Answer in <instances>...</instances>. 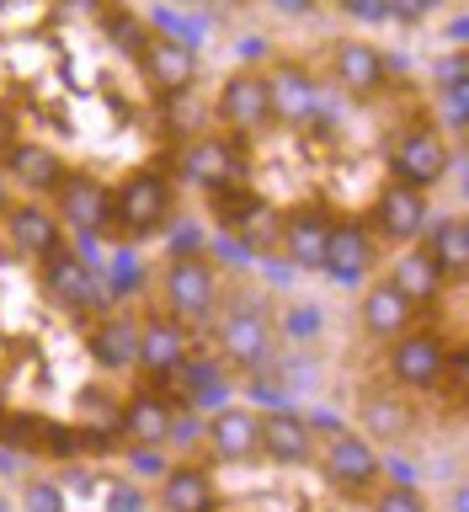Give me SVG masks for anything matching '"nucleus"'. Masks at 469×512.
Returning <instances> with one entry per match:
<instances>
[{"label":"nucleus","mask_w":469,"mask_h":512,"mask_svg":"<svg viewBox=\"0 0 469 512\" xmlns=\"http://www.w3.org/2000/svg\"><path fill=\"white\" fill-rule=\"evenodd\" d=\"M107 214L118 219L128 235H150V230H160V224H166V214H171V187H166V176L134 171L118 192H112Z\"/></svg>","instance_id":"nucleus-1"},{"label":"nucleus","mask_w":469,"mask_h":512,"mask_svg":"<svg viewBox=\"0 0 469 512\" xmlns=\"http://www.w3.org/2000/svg\"><path fill=\"white\" fill-rule=\"evenodd\" d=\"M390 374L400 390H438L448 374V342L438 331H400L390 352Z\"/></svg>","instance_id":"nucleus-2"},{"label":"nucleus","mask_w":469,"mask_h":512,"mask_svg":"<svg viewBox=\"0 0 469 512\" xmlns=\"http://www.w3.org/2000/svg\"><path fill=\"white\" fill-rule=\"evenodd\" d=\"M390 171H395V182H406L416 192L438 187L448 176V144H443V134H438V128H406V134L395 139V150H390Z\"/></svg>","instance_id":"nucleus-3"},{"label":"nucleus","mask_w":469,"mask_h":512,"mask_svg":"<svg viewBox=\"0 0 469 512\" xmlns=\"http://www.w3.org/2000/svg\"><path fill=\"white\" fill-rule=\"evenodd\" d=\"M166 299H171V310L176 320H203L208 310H214V299H219V278H214V267L203 262V256H171V267H166Z\"/></svg>","instance_id":"nucleus-4"},{"label":"nucleus","mask_w":469,"mask_h":512,"mask_svg":"<svg viewBox=\"0 0 469 512\" xmlns=\"http://www.w3.org/2000/svg\"><path fill=\"white\" fill-rule=\"evenodd\" d=\"M219 118L235 134H256L262 123H272V96H267V75L262 70H240L224 80L219 91Z\"/></svg>","instance_id":"nucleus-5"},{"label":"nucleus","mask_w":469,"mask_h":512,"mask_svg":"<svg viewBox=\"0 0 469 512\" xmlns=\"http://www.w3.org/2000/svg\"><path fill=\"white\" fill-rule=\"evenodd\" d=\"M219 352L235 368H262L272 358V326H267V315L251 310V304L230 310V315H224V326H219Z\"/></svg>","instance_id":"nucleus-6"},{"label":"nucleus","mask_w":469,"mask_h":512,"mask_svg":"<svg viewBox=\"0 0 469 512\" xmlns=\"http://www.w3.org/2000/svg\"><path fill=\"white\" fill-rule=\"evenodd\" d=\"M240 150L230 139H219V134H203V139H192L187 150H182V176L187 182H203V187H230L240 182Z\"/></svg>","instance_id":"nucleus-7"},{"label":"nucleus","mask_w":469,"mask_h":512,"mask_svg":"<svg viewBox=\"0 0 469 512\" xmlns=\"http://www.w3.org/2000/svg\"><path fill=\"white\" fill-rule=\"evenodd\" d=\"M54 214L59 224H75V230H96V224L107 219V192L96 176L86 171H70L54 182Z\"/></svg>","instance_id":"nucleus-8"},{"label":"nucleus","mask_w":469,"mask_h":512,"mask_svg":"<svg viewBox=\"0 0 469 512\" xmlns=\"http://www.w3.org/2000/svg\"><path fill=\"white\" fill-rule=\"evenodd\" d=\"M139 59H144V70H150V80H155L160 91H187L192 75H198V54H192V43L166 38V32L144 38Z\"/></svg>","instance_id":"nucleus-9"},{"label":"nucleus","mask_w":469,"mask_h":512,"mask_svg":"<svg viewBox=\"0 0 469 512\" xmlns=\"http://www.w3.org/2000/svg\"><path fill=\"white\" fill-rule=\"evenodd\" d=\"M326 240H331V219L320 208H299L278 224V246L294 267H326Z\"/></svg>","instance_id":"nucleus-10"},{"label":"nucleus","mask_w":469,"mask_h":512,"mask_svg":"<svg viewBox=\"0 0 469 512\" xmlns=\"http://www.w3.org/2000/svg\"><path fill=\"white\" fill-rule=\"evenodd\" d=\"M267 96H272V118L299 123V128L315 123V112H320V91L299 64H278V70L267 75Z\"/></svg>","instance_id":"nucleus-11"},{"label":"nucleus","mask_w":469,"mask_h":512,"mask_svg":"<svg viewBox=\"0 0 469 512\" xmlns=\"http://www.w3.org/2000/svg\"><path fill=\"white\" fill-rule=\"evenodd\" d=\"M336 80H342V91L352 96H374L384 80H390V64H384V54L374 43H358V38H347V43H336Z\"/></svg>","instance_id":"nucleus-12"},{"label":"nucleus","mask_w":469,"mask_h":512,"mask_svg":"<svg viewBox=\"0 0 469 512\" xmlns=\"http://www.w3.org/2000/svg\"><path fill=\"white\" fill-rule=\"evenodd\" d=\"M326 475L336 480V486L358 491V486H368V480L379 475V454L358 438V432H342V427H336L331 443H326Z\"/></svg>","instance_id":"nucleus-13"},{"label":"nucleus","mask_w":469,"mask_h":512,"mask_svg":"<svg viewBox=\"0 0 469 512\" xmlns=\"http://www.w3.org/2000/svg\"><path fill=\"white\" fill-rule=\"evenodd\" d=\"M379 230L390 235V240H416L427 230V198L416 187H406V182H390L379 192Z\"/></svg>","instance_id":"nucleus-14"},{"label":"nucleus","mask_w":469,"mask_h":512,"mask_svg":"<svg viewBox=\"0 0 469 512\" xmlns=\"http://www.w3.org/2000/svg\"><path fill=\"white\" fill-rule=\"evenodd\" d=\"M43 283H48V294H54L59 304H70V310H80V304L96 299L91 262H86V256H75V251H64V246L43 256Z\"/></svg>","instance_id":"nucleus-15"},{"label":"nucleus","mask_w":469,"mask_h":512,"mask_svg":"<svg viewBox=\"0 0 469 512\" xmlns=\"http://www.w3.org/2000/svg\"><path fill=\"white\" fill-rule=\"evenodd\" d=\"M256 448H267L278 464H299L315 454V432L288 411H272V416H256Z\"/></svg>","instance_id":"nucleus-16"},{"label":"nucleus","mask_w":469,"mask_h":512,"mask_svg":"<svg viewBox=\"0 0 469 512\" xmlns=\"http://www.w3.org/2000/svg\"><path fill=\"white\" fill-rule=\"evenodd\" d=\"M187 358V331L171 315H150L139 326V363L150 374H176V363Z\"/></svg>","instance_id":"nucleus-17"},{"label":"nucleus","mask_w":469,"mask_h":512,"mask_svg":"<svg viewBox=\"0 0 469 512\" xmlns=\"http://www.w3.org/2000/svg\"><path fill=\"white\" fill-rule=\"evenodd\" d=\"M390 283L406 294L416 310L422 304H438V294H443V267L432 262V251L422 246V251H406V256H395V267H390Z\"/></svg>","instance_id":"nucleus-18"},{"label":"nucleus","mask_w":469,"mask_h":512,"mask_svg":"<svg viewBox=\"0 0 469 512\" xmlns=\"http://www.w3.org/2000/svg\"><path fill=\"white\" fill-rule=\"evenodd\" d=\"M411 315H416V304L400 294L390 278L374 283L363 294V326H368V336H400V331L411 326Z\"/></svg>","instance_id":"nucleus-19"},{"label":"nucleus","mask_w":469,"mask_h":512,"mask_svg":"<svg viewBox=\"0 0 469 512\" xmlns=\"http://www.w3.org/2000/svg\"><path fill=\"white\" fill-rule=\"evenodd\" d=\"M11 240L27 256H48V251L64 246V224H59V214H48L43 203H22V208H11Z\"/></svg>","instance_id":"nucleus-20"},{"label":"nucleus","mask_w":469,"mask_h":512,"mask_svg":"<svg viewBox=\"0 0 469 512\" xmlns=\"http://www.w3.org/2000/svg\"><path fill=\"white\" fill-rule=\"evenodd\" d=\"M160 502H166V512H214V480L192 464H176L160 475Z\"/></svg>","instance_id":"nucleus-21"},{"label":"nucleus","mask_w":469,"mask_h":512,"mask_svg":"<svg viewBox=\"0 0 469 512\" xmlns=\"http://www.w3.org/2000/svg\"><path fill=\"white\" fill-rule=\"evenodd\" d=\"M171 422H176V416H171L166 400H160V395H139V400H128V406H123L118 427L134 438V448H160L171 438Z\"/></svg>","instance_id":"nucleus-22"},{"label":"nucleus","mask_w":469,"mask_h":512,"mask_svg":"<svg viewBox=\"0 0 469 512\" xmlns=\"http://www.w3.org/2000/svg\"><path fill=\"white\" fill-rule=\"evenodd\" d=\"M6 171H11V182H22V187H32V192H43V187H54L59 176H64V166H59V155L48 150V144H11L6 150Z\"/></svg>","instance_id":"nucleus-23"},{"label":"nucleus","mask_w":469,"mask_h":512,"mask_svg":"<svg viewBox=\"0 0 469 512\" xmlns=\"http://www.w3.org/2000/svg\"><path fill=\"white\" fill-rule=\"evenodd\" d=\"M208 443H214L219 459H251L256 454V416L251 411H219L214 422H208Z\"/></svg>","instance_id":"nucleus-24"},{"label":"nucleus","mask_w":469,"mask_h":512,"mask_svg":"<svg viewBox=\"0 0 469 512\" xmlns=\"http://www.w3.org/2000/svg\"><path fill=\"white\" fill-rule=\"evenodd\" d=\"M91 352L102 368H128L139 358V331L128 326V320H102V326L91 331Z\"/></svg>","instance_id":"nucleus-25"},{"label":"nucleus","mask_w":469,"mask_h":512,"mask_svg":"<svg viewBox=\"0 0 469 512\" xmlns=\"http://www.w3.org/2000/svg\"><path fill=\"white\" fill-rule=\"evenodd\" d=\"M374 262V240L358 224H331V240H326V267H347V272H363Z\"/></svg>","instance_id":"nucleus-26"},{"label":"nucleus","mask_w":469,"mask_h":512,"mask_svg":"<svg viewBox=\"0 0 469 512\" xmlns=\"http://www.w3.org/2000/svg\"><path fill=\"white\" fill-rule=\"evenodd\" d=\"M432 262L443 267V278H459V272L469 267V230L464 219H443L438 230H432Z\"/></svg>","instance_id":"nucleus-27"},{"label":"nucleus","mask_w":469,"mask_h":512,"mask_svg":"<svg viewBox=\"0 0 469 512\" xmlns=\"http://www.w3.org/2000/svg\"><path fill=\"white\" fill-rule=\"evenodd\" d=\"M363 427H374V432H406V406H400L395 395H384V390H374L363 400Z\"/></svg>","instance_id":"nucleus-28"},{"label":"nucleus","mask_w":469,"mask_h":512,"mask_svg":"<svg viewBox=\"0 0 469 512\" xmlns=\"http://www.w3.org/2000/svg\"><path fill=\"white\" fill-rule=\"evenodd\" d=\"M208 192H214V214H219V224H230V230H246V219L256 214V208H262V203L251 198V192H240L235 182H230V187H208Z\"/></svg>","instance_id":"nucleus-29"},{"label":"nucleus","mask_w":469,"mask_h":512,"mask_svg":"<svg viewBox=\"0 0 469 512\" xmlns=\"http://www.w3.org/2000/svg\"><path fill=\"white\" fill-rule=\"evenodd\" d=\"M320 326H326V320H320L315 304H288V310H283V336H288V342H315Z\"/></svg>","instance_id":"nucleus-30"},{"label":"nucleus","mask_w":469,"mask_h":512,"mask_svg":"<svg viewBox=\"0 0 469 512\" xmlns=\"http://www.w3.org/2000/svg\"><path fill=\"white\" fill-rule=\"evenodd\" d=\"M432 86H438L443 96L469 86V59H464V48H454L448 59H438V64H432Z\"/></svg>","instance_id":"nucleus-31"},{"label":"nucleus","mask_w":469,"mask_h":512,"mask_svg":"<svg viewBox=\"0 0 469 512\" xmlns=\"http://www.w3.org/2000/svg\"><path fill=\"white\" fill-rule=\"evenodd\" d=\"M22 507L27 512H70V507H64V491L48 486V480H32L27 496H22Z\"/></svg>","instance_id":"nucleus-32"},{"label":"nucleus","mask_w":469,"mask_h":512,"mask_svg":"<svg viewBox=\"0 0 469 512\" xmlns=\"http://www.w3.org/2000/svg\"><path fill=\"white\" fill-rule=\"evenodd\" d=\"M107 32L118 38V48H123V54H139V48H144V38H150V32H144L139 22H128V16H107Z\"/></svg>","instance_id":"nucleus-33"},{"label":"nucleus","mask_w":469,"mask_h":512,"mask_svg":"<svg viewBox=\"0 0 469 512\" xmlns=\"http://www.w3.org/2000/svg\"><path fill=\"white\" fill-rule=\"evenodd\" d=\"M374 512H427V502H422V496H416L411 486H390V491L379 496Z\"/></svg>","instance_id":"nucleus-34"},{"label":"nucleus","mask_w":469,"mask_h":512,"mask_svg":"<svg viewBox=\"0 0 469 512\" xmlns=\"http://www.w3.org/2000/svg\"><path fill=\"white\" fill-rule=\"evenodd\" d=\"M342 11L358 22H390V0H342Z\"/></svg>","instance_id":"nucleus-35"},{"label":"nucleus","mask_w":469,"mask_h":512,"mask_svg":"<svg viewBox=\"0 0 469 512\" xmlns=\"http://www.w3.org/2000/svg\"><path fill=\"white\" fill-rule=\"evenodd\" d=\"M107 512H144V496L134 486H112L107 491Z\"/></svg>","instance_id":"nucleus-36"},{"label":"nucleus","mask_w":469,"mask_h":512,"mask_svg":"<svg viewBox=\"0 0 469 512\" xmlns=\"http://www.w3.org/2000/svg\"><path fill=\"white\" fill-rule=\"evenodd\" d=\"M443 0H390V16H406V22H416V16H432Z\"/></svg>","instance_id":"nucleus-37"},{"label":"nucleus","mask_w":469,"mask_h":512,"mask_svg":"<svg viewBox=\"0 0 469 512\" xmlns=\"http://www.w3.org/2000/svg\"><path fill=\"white\" fill-rule=\"evenodd\" d=\"M134 475H166V459L155 448H134Z\"/></svg>","instance_id":"nucleus-38"},{"label":"nucleus","mask_w":469,"mask_h":512,"mask_svg":"<svg viewBox=\"0 0 469 512\" xmlns=\"http://www.w3.org/2000/svg\"><path fill=\"white\" fill-rule=\"evenodd\" d=\"M139 283V262H128V256H118V288Z\"/></svg>","instance_id":"nucleus-39"},{"label":"nucleus","mask_w":469,"mask_h":512,"mask_svg":"<svg viewBox=\"0 0 469 512\" xmlns=\"http://www.w3.org/2000/svg\"><path fill=\"white\" fill-rule=\"evenodd\" d=\"M272 6H278V11H310L315 0H272Z\"/></svg>","instance_id":"nucleus-40"},{"label":"nucleus","mask_w":469,"mask_h":512,"mask_svg":"<svg viewBox=\"0 0 469 512\" xmlns=\"http://www.w3.org/2000/svg\"><path fill=\"white\" fill-rule=\"evenodd\" d=\"M0 208H6V176H0Z\"/></svg>","instance_id":"nucleus-41"},{"label":"nucleus","mask_w":469,"mask_h":512,"mask_svg":"<svg viewBox=\"0 0 469 512\" xmlns=\"http://www.w3.org/2000/svg\"><path fill=\"white\" fill-rule=\"evenodd\" d=\"M0 150H6V123H0Z\"/></svg>","instance_id":"nucleus-42"},{"label":"nucleus","mask_w":469,"mask_h":512,"mask_svg":"<svg viewBox=\"0 0 469 512\" xmlns=\"http://www.w3.org/2000/svg\"><path fill=\"white\" fill-rule=\"evenodd\" d=\"M0 400H6V384H0Z\"/></svg>","instance_id":"nucleus-43"},{"label":"nucleus","mask_w":469,"mask_h":512,"mask_svg":"<svg viewBox=\"0 0 469 512\" xmlns=\"http://www.w3.org/2000/svg\"><path fill=\"white\" fill-rule=\"evenodd\" d=\"M0 512H6V507H0Z\"/></svg>","instance_id":"nucleus-44"}]
</instances>
